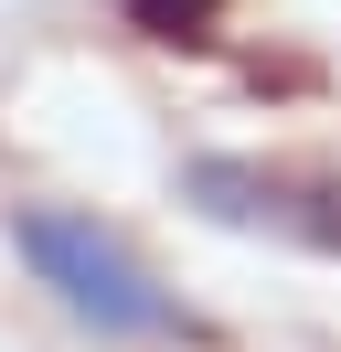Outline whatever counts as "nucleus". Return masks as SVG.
<instances>
[{
  "mask_svg": "<svg viewBox=\"0 0 341 352\" xmlns=\"http://www.w3.org/2000/svg\"><path fill=\"white\" fill-rule=\"evenodd\" d=\"M11 235H21V256H32V278L54 288L75 320H96L107 342H170V331H182V299L149 288V267L128 256L118 235H96L85 214H21Z\"/></svg>",
  "mask_w": 341,
  "mask_h": 352,
  "instance_id": "obj_1",
  "label": "nucleus"
},
{
  "mask_svg": "<svg viewBox=\"0 0 341 352\" xmlns=\"http://www.w3.org/2000/svg\"><path fill=\"white\" fill-rule=\"evenodd\" d=\"M213 11H224V0H128V22H139V32H160V43H203V32H213Z\"/></svg>",
  "mask_w": 341,
  "mask_h": 352,
  "instance_id": "obj_2",
  "label": "nucleus"
}]
</instances>
